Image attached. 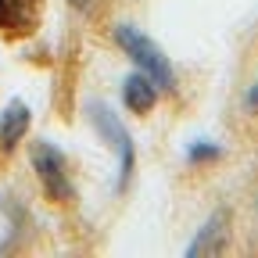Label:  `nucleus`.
<instances>
[{
	"instance_id": "f257e3e1",
	"label": "nucleus",
	"mask_w": 258,
	"mask_h": 258,
	"mask_svg": "<svg viewBox=\"0 0 258 258\" xmlns=\"http://www.w3.org/2000/svg\"><path fill=\"white\" fill-rule=\"evenodd\" d=\"M115 43L137 61V69L144 72V76H151L154 79V86L158 90H165V93H172L176 90V76H172V64H169V57L161 54V47L151 40V36H144L140 29H133V25H115Z\"/></svg>"
},
{
	"instance_id": "f03ea898",
	"label": "nucleus",
	"mask_w": 258,
	"mask_h": 258,
	"mask_svg": "<svg viewBox=\"0 0 258 258\" xmlns=\"http://www.w3.org/2000/svg\"><path fill=\"white\" fill-rule=\"evenodd\" d=\"M32 169H36V179L43 186V194L57 205H69L76 198L72 190V179H69V165H64V158L57 147H50L47 140H36L32 144Z\"/></svg>"
},
{
	"instance_id": "7ed1b4c3",
	"label": "nucleus",
	"mask_w": 258,
	"mask_h": 258,
	"mask_svg": "<svg viewBox=\"0 0 258 258\" xmlns=\"http://www.w3.org/2000/svg\"><path fill=\"white\" fill-rule=\"evenodd\" d=\"M90 122H93L97 133H101V137L115 147V154H118V186H125L129 176H133V165H137V151H133V140H129L125 125H122L118 115H111L104 104H90Z\"/></svg>"
},
{
	"instance_id": "20e7f679",
	"label": "nucleus",
	"mask_w": 258,
	"mask_h": 258,
	"mask_svg": "<svg viewBox=\"0 0 258 258\" xmlns=\"http://www.w3.org/2000/svg\"><path fill=\"white\" fill-rule=\"evenodd\" d=\"M43 0H0V32L11 40L29 36L40 25Z\"/></svg>"
},
{
	"instance_id": "39448f33",
	"label": "nucleus",
	"mask_w": 258,
	"mask_h": 258,
	"mask_svg": "<svg viewBox=\"0 0 258 258\" xmlns=\"http://www.w3.org/2000/svg\"><path fill=\"white\" fill-rule=\"evenodd\" d=\"M158 93H161V90L154 86V79L137 69L133 76H125V83H122V104H125L129 111H137V115H147V111L158 104Z\"/></svg>"
},
{
	"instance_id": "423d86ee",
	"label": "nucleus",
	"mask_w": 258,
	"mask_h": 258,
	"mask_svg": "<svg viewBox=\"0 0 258 258\" xmlns=\"http://www.w3.org/2000/svg\"><path fill=\"white\" fill-rule=\"evenodd\" d=\"M29 122H32L29 104L11 101L4 111H0V147H4V151L18 147V144L25 140V133H29Z\"/></svg>"
},
{
	"instance_id": "0eeeda50",
	"label": "nucleus",
	"mask_w": 258,
	"mask_h": 258,
	"mask_svg": "<svg viewBox=\"0 0 258 258\" xmlns=\"http://www.w3.org/2000/svg\"><path fill=\"white\" fill-rule=\"evenodd\" d=\"M222 222H226V215H222V212H219V215H212V219H208V226H205V230L198 233V240H194V244L186 247V254H190V258H198L201 251H205V254L219 251V237H222Z\"/></svg>"
},
{
	"instance_id": "6e6552de",
	"label": "nucleus",
	"mask_w": 258,
	"mask_h": 258,
	"mask_svg": "<svg viewBox=\"0 0 258 258\" xmlns=\"http://www.w3.org/2000/svg\"><path fill=\"white\" fill-rule=\"evenodd\" d=\"M186 158L190 161H215V158H222V147H215V144H194L190 151H186Z\"/></svg>"
},
{
	"instance_id": "1a4fd4ad",
	"label": "nucleus",
	"mask_w": 258,
	"mask_h": 258,
	"mask_svg": "<svg viewBox=\"0 0 258 258\" xmlns=\"http://www.w3.org/2000/svg\"><path fill=\"white\" fill-rule=\"evenodd\" d=\"M247 104L258 111V83H254V86H251V93H247Z\"/></svg>"
},
{
	"instance_id": "9d476101",
	"label": "nucleus",
	"mask_w": 258,
	"mask_h": 258,
	"mask_svg": "<svg viewBox=\"0 0 258 258\" xmlns=\"http://www.w3.org/2000/svg\"><path fill=\"white\" fill-rule=\"evenodd\" d=\"M72 4H76V8H90V4H93V0H72Z\"/></svg>"
}]
</instances>
